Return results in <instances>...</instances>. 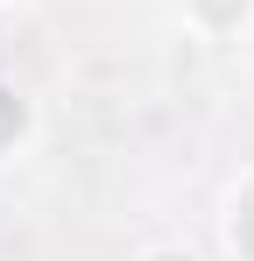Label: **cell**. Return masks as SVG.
Listing matches in <instances>:
<instances>
[{
    "label": "cell",
    "instance_id": "cell-1",
    "mask_svg": "<svg viewBox=\"0 0 254 261\" xmlns=\"http://www.w3.org/2000/svg\"><path fill=\"white\" fill-rule=\"evenodd\" d=\"M219 240H226L233 261H254V170L226 191V205H219Z\"/></svg>",
    "mask_w": 254,
    "mask_h": 261
},
{
    "label": "cell",
    "instance_id": "cell-2",
    "mask_svg": "<svg viewBox=\"0 0 254 261\" xmlns=\"http://www.w3.org/2000/svg\"><path fill=\"white\" fill-rule=\"evenodd\" d=\"M184 14H191V29L198 36H247V21H254V0H184Z\"/></svg>",
    "mask_w": 254,
    "mask_h": 261
},
{
    "label": "cell",
    "instance_id": "cell-3",
    "mask_svg": "<svg viewBox=\"0 0 254 261\" xmlns=\"http://www.w3.org/2000/svg\"><path fill=\"white\" fill-rule=\"evenodd\" d=\"M29 127H36V113H29V99H21L14 85H0V163H7V155H14V148L29 141Z\"/></svg>",
    "mask_w": 254,
    "mask_h": 261
},
{
    "label": "cell",
    "instance_id": "cell-4",
    "mask_svg": "<svg viewBox=\"0 0 254 261\" xmlns=\"http://www.w3.org/2000/svg\"><path fill=\"white\" fill-rule=\"evenodd\" d=\"M141 261H198V254H191V247H148Z\"/></svg>",
    "mask_w": 254,
    "mask_h": 261
},
{
    "label": "cell",
    "instance_id": "cell-5",
    "mask_svg": "<svg viewBox=\"0 0 254 261\" xmlns=\"http://www.w3.org/2000/svg\"><path fill=\"white\" fill-rule=\"evenodd\" d=\"M247 49H254V21H247Z\"/></svg>",
    "mask_w": 254,
    "mask_h": 261
},
{
    "label": "cell",
    "instance_id": "cell-6",
    "mask_svg": "<svg viewBox=\"0 0 254 261\" xmlns=\"http://www.w3.org/2000/svg\"><path fill=\"white\" fill-rule=\"evenodd\" d=\"M0 7H21V0H0Z\"/></svg>",
    "mask_w": 254,
    "mask_h": 261
}]
</instances>
